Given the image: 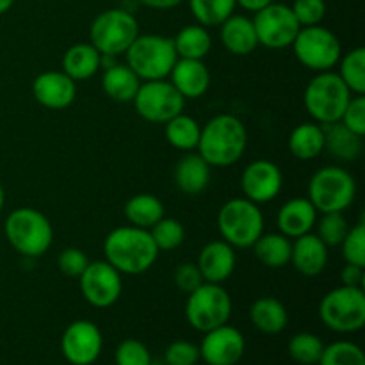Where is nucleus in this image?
Instances as JSON below:
<instances>
[{
  "mask_svg": "<svg viewBox=\"0 0 365 365\" xmlns=\"http://www.w3.org/2000/svg\"><path fill=\"white\" fill-rule=\"evenodd\" d=\"M150 230L132 227H118L109 232L103 241L106 260L121 274H143L153 267L159 257Z\"/></svg>",
  "mask_w": 365,
  "mask_h": 365,
  "instance_id": "1",
  "label": "nucleus"
},
{
  "mask_svg": "<svg viewBox=\"0 0 365 365\" xmlns=\"http://www.w3.org/2000/svg\"><path fill=\"white\" fill-rule=\"evenodd\" d=\"M248 146V130L234 114H217L202 127L196 150L210 168H228L237 163Z\"/></svg>",
  "mask_w": 365,
  "mask_h": 365,
  "instance_id": "2",
  "label": "nucleus"
},
{
  "mask_svg": "<svg viewBox=\"0 0 365 365\" xmlns=\"http://www.w3.org/2000/svg\"><path fill=\"white\" fill-rule=\"evenodd\" d=\"M4 232L14 252L27 259L45 255L53 241V228L50 220L32 207L14 209L7 216Z\"/></svg>",
  "mask_w": 365,
  "mask_h": 365,
  "instance_id": "3",
  "label": "nucleus"
},
{
  "mask_svg": "<svg viewBox=\"0 0 365 365\" xmlns=\"http://www.w3.org/2000/svg\"><path fill=\"white\" fill-rule=\"evenodd\" d=\"M123 56L141 82L168 78L178 59L173 38L160 34H139Z\"/></svg>",
  "mask_w": 365,
  "mask_h": 365,
  "instance_id": "4",
  "label": "nucleus"
},
{
  "mask_svg": "<svg viewBox=\"0 0 365 365\" xmlns=\"http://www.w3.org/2000/svg\"><path fill=\"white\" fill-rule=\"evenodd\" d=\"M353 93L346 88L337 71H321L307 84L303 103L307 113L319 125L341 121Z\"/></svg>",
  "mask_w": 365,
  "mask_h": 365,
  "instance_id": "5",
  "label": "nucleus"
},
{
  "mask_svg": "<svg viewBox=\"0 0 365 365\" xmlns=\"http://www.w3.org/2000/svg\"><path fill=\"white\" fill-rule=\"evenodd\" d=\"M221 239L237 250L252 248L264 234V216L257 203L248 198H232L217 212Z\"/></svg>",
  "mask_w": 365,
  "mask_h": 365,
  "instance_id": "6",
  "label": "nucleus"
},
{
  "mask_svg": "<svg viewBox=\"0 0 365 365\" xmlns=\"http://www.w3.org/2000/svg\"><path fill=\"white\" fill-rule=\"evenodd\" d=\"M317 212H344L356 198V180L348 170L327 166L309 182V196Z\"/></svg>",
  "mask_w": 365,
  "mask_h": 365,
  "instance_id": "7",
  "label": "nucleus"
},
{
  "mask_svg": "<svg viewBox=\"0 0 365 365\" xmlns=\"http://www.w3.org/2000/svg\"><path fill=\"white\" fill-rule=\"evenodd\" d=\"M319 319L337 334H355L365 324V292L362 287L331 289L319 303Z\"/></svg>",
  "mask_w": 365,
  "mask_h": 365,
  "instance_id": "8",
  "label": "nucleus"
},
{
  "mask_svg": "<svg viewBox=\"0 0 365 365\" xmlns=\"http://www.w3.org/2000/svg\"><path fill=\"white\" fill-rule=\"evenodd\" d=\"M139 36V24L127 9H107L93 20L89 43L102 56L120 57Z\"/></svg>",
  "mask_w": 365,
  "mask_h": 365,
  "instance_id": "9",
  "label": "nucleus"
},
{
  "mask_svg": "<svg viewBox=\"0 0 365 365\" xmlns=\"http://www.w3.org/2000/svg\"><path fill=\"white\" fill-rule=\"evenodd\" d=\"M232 316V298L223 284L200 285L187 294L185 302V319L195 330L205 331L227 324Z\"/></svg>",
  "mask_w": 365,
  "mask_h": 365,
  "instance_id": "10",
  "label": "nucleus"
},
{
  "mask_svg": "<svg viewBox=\"0 0 365 365\" xmlns=\"http://www.w3.org/2000/svg\"><path fill=\"white\" fill-rule=\"evenodd\" d=\"M291 46L296 59L316 73L334 70L342 56L339 38L323 25L302 27Z\"/></svg>",
  "mask_w": 365,
  "mask_h": 365,
  "instance_id": "11",
  "label": "nucleus"
},
{
  "mask_svg": "<svg viewBox=\"0 0 365 365\" xmlns=\"http://www.w3.org/2000/svg\"><path fill=\"white\" fill-rule=\"evenodd\" d=\"M132 103L143 120L164 125L177 114L184 113L185 98L168 78H163L141 82Z\"/></svg>",
  "mask_w": 365,
  "mask_h": 365,
  "instance_id": "12",
  "label": "nucleus"
},
{
  "mask_svg": "<svg viewBox=\"0 0 365 365\" xmlns=\"http://www.w3.org/2000/svg\"><path fill=\"white\" fill-rule=\"evenodd\" d=\"M255 25L259 45L271 50L287 48L294 43L302 25L296 20L291 6L271 2L264 9L257 11L252 18Z\"/></svg>",
  "mask_w": 365,
  "mask_h": 365,
  "instance_id": "13",
  "label": "nucleus"
},
{
  "mask_svg": "<svg viewBox=\"0 0 365 365\" xmlns=\"http://www.w3.org/2000/svg\"><path fill=\"white\" fill-rule=\"evenodd\" d=\"M78 285L86 302L95 309H109L123 292L121 273L107 260L89 262L84 273L78 277Z\"/></svg>",
  "mask_w": 365,
  "mask_h": 365,
  "instance_id": "14",
  "label": "nucleus"
},
{
  "mask_svg": "<svg viewBox=\"0 0 365 365\" xmlns=\"http://www.w3.org/2000/svg\"><path fill=\"white\" fill-rule=\"evenodd\" d=\"M102 331L88 319L68 324L61 337V353L71 365H93L102 355Z\"/></svg>",
  "mask_w": 365,
  "mask_h": 365,
  "instance_id": "15",
  "label": "nucleus"
},
{
  "mask_svg": "<svg viewBox=\"0 0 365 365\" xmlns=\"http://www.w3.org/2000/svg\"><path fill=\"white\" fill-rule=\"evenodd\" d=\"M200 348V360L207 365H235L246 351V339L230 324H221L205 331Z\"/></svg>",
  "mask_w": 365,
  "mask_h": 365,
  "instance_id": "16",
  "label": "nucleus"
},
{
  "mask_svg": "<svg viewBox=\"0 0 365 365\" xmlns=\"http://www.w3.org/2000/svg\"><path fill=\"white\" fill-rule=\"evenodd\" d=\"M282 187H284V173L273 160H253L241 175L242 195L257 205L273 202L280 195Z\"/></svg>",
  "mask_w": 365,
  "mask_h": 365,
  "instance_id": "17",
  "label": "nucleus"
},
{
  "mask_svg": "<svg viewBox=\"0 0 365 365\" xmlns=\"http://www.w3.org/2000/svg\"><path fill=\"white\" fill-rule=\"evenodd\" d=\"M32 96L41 107L63 110L75 102L77 82L61 71H43L32 81Z\"/></svg>",
  "mask_w": 365,
  "mask_h": 365,
  "instance_id": "18",
  "label": "nucleus"
},
{
  "mask_svg": "<svg viewBox=\"0 0 365 365\" xmlns=\"http://www.w3.org/2000/svg\"><path fill=\"white\" fill-rule=\"evenodd\" d=\"M196 266H198L205 282H209V284H223L234 274L235 266H237L235 248L225 242L223 239L210 241L200 252Z\"/></svg>",
  "mask_w": 365,
  "mask_h": 365,
  "instance_id": "19",
  "label": "nucleus"
},
{
  "mask_svg": "<svg viewBox=\"0 0 365 365\" xmlns=\"http://www.w3.org/2000/svg\"><path fill=\"white\" fill-rule=\"evenodd\" d=\"M317 210L307 196H298L280 207L277 214V227L282 235L289 239L302 237L314 230L317 221Z\"/></svg>",
  "mask_w": 365,
  "mask_h": 365,
  "instance_id": "20",
  "label": "nucleus"
},
{
  "mask_svg": "<svg viewBox=\"0 0 365 365\" xmlns=\"http://www.w3.org/2000/svg\"><path fill=\"white\" fill-rule=\"evenodd\" d=\"M170 82L185 100L202 98L210 86L209 68L200 59H177Z\"/></svg>",
  "mask_w": 365,
  "mask_h": 365,
  "instance_id": "21",
  "label": "nucleus"
},
{
  "mask_svg": "<svg viewBox=\"0 0 365 365\" xmlns=\"http://www.w3.org/2000/svg\"><path fill=\"white\" fill-rule=\"evenodd\" d=\"M291 264L303 277H317L327 269L328 246L312 232L296 237L292 242Z\"/></svg>",
  "mask_w": 365,
  "mask_h": 365,
  "instance_id": "22",
  "label": "nucleus"
},
{
  "mask_svg": "<svg viewBox=\"0 0 365 365\" xmlns=\"http://www.w3.org/2000/svg\"><path fill=\"white\" fill-rule=\"evenodd\" d=\"M220 38L225 48L234 56H250L255 52L259 46V39H257L255 25H253L252 18L245 16V14H232L228 16L223 24L220 25Z\"/></svg>",
  "mask_w": 365,
  "mask_h": 365,
  "instance_id": "23",
  "label": "nucleus"
},
{
  "mask_svg": "<svg viewBox=\"0 0 365 365\" xmlns=\"http://www.w3.org/2000/svg\"><path fill=\"white\" fill-rule=\"evenodd\" d=\"M175 185L187 196H196L207 189L210 182V166L200 153H187L175 166Z\"/></svg>",
  "mask_w": 365,
  "mask_h": 365,
  "instance_id": "24",
  "label": "nucleus"
},
{
  "mask_svg": "<svg viewBox=\"0 0 365 365\" xmlns=\"http://www.w3.org/2000/svg\"><path fill=\"white\" fill-rule=\"evenodd\" d=\"M250 319L259 331L266 335H278L287 328L289 314L284 303L273 296H264L253 302Z\"/></svg>",
  "mask_w": 365,
  "mask_h": 365,
  "instance_id": "25",
  "label": "nucleus"
},
{
  "mask_svg": "<svg viewBox=\"0 0 365 365\" xmlns=\"http://www.w3.org/2000/svg\"><path fill=\"white\" fill-rule=\"evenodd\" d=\"M100 57L102 53L91 43H77L64 52L61 66L68 77L75 82H82L95 77L100 70Z\"/></svg>",
  "mask_w": 365,
  "mask_h": 365,
  "instance_id": "26",
  "label": "nucleus"
},
{
  "mask_svg": "<svg viewBox=\"0 0 365 365\" xmlns=\"http://www.w3.org/2000/svg\"><path fill=\"white\" fill-rule=\"evenodd\" d=\"M139 86H141V78L127 64L116 63L114 66L103 70L102 89L114 102H132Z\"/></svg>",
  "mask_w": 365,
  "mask_h": 365,
  "instance_id": "27",
  "label": "nucleus"
},
{
  "mask_svg": "<svg viewBox=\"0 0 365 365\" xmlns=\"http://www.w3.org/2000/svg\"><path fill=\"white\" fill-rule=\"evenodd\" d=\"M289 152L299 160H312L323 153L324 150V130L323 125L310 121L302 123L289 134Z\"/></svg>",
  "mask_w": 365,
  "mask_h": 365,
  "instance_id": "28",
  "label": "nucleus"
},
{
  "mask_svg": "<svg viewBox=\"0 0 365 365\" xmlns=\"http://www.w3.org/2000/svg\"><path fill=\"white\" fill-rule=\"evenodd\" d=\"M324 130V150L331 153L339 160H355L362 153L364 141L362 135L355 134L346 128L341 121L330 125H323Z\"/></svg>",
  "mask_w": 365,
  "mask_h": 365,
  "instance_id": "29",
  "label": "nucleus"
},
{
  "mask_svg": "<svg viewBox=\"0 0 365 365\" xmlns=\"http://www.w3.org/2000/svg\"><path fill=\"white\" fill-rule=\"evenodd\" d=\"M257 260L271 269H280L291 264L292 239L285 237L280 232L277 234H262L252 246Z\"/></svg>",
  "mask_w": 365,
  "mask_h": 365,
  "instance_id": "30",
  "label": "nucleus"
},
{
  "mask_svg": "<svg viewBox=\"0 0 365 365\" xmlns=\"http://www.w3.org/2000/svg\"><path fill=\"white\" fill-rule=\"evenodd\" d=\"M123 212L132 227L150 230L157 221L164 217V203L155 195L141 192L127 200Z\"/></svg>",
  "mask_w": 365,
  "mask_h": 365,
  "instance_id": "31",
  "label": "nucleus"
},
{
  "mask_svg": "<svg viewBox=\"0 0 365 365\" xmlns=\"http://www.w3.org/2000/svg\"><path fill=\"white\" fill-rule=\"evenodd\" d=\"M173 45L178 59L203 61L212 48V38L209 34V29L203 25H187L178 31V34L173 38Z\"/></svg>",
  "mask_w": 365,
  "mask_h": 365,
  "instance_id": "32",
  "label": "nucleus"
},
{
  "mask_svg": "<svg viewBox=\"0 0 365 365\" xmlns=\"http://www.w3.org/2000/svg\"><path fill=\"white\" fill-rule=\"evenodd\" d=\"M164 134L173 148L180 152H192L198 146L202 127L195 118L180 113L164 123Z\"/></svg>",
  "mask_w": 365,
  "mask_h": 365,
  "instance_id": "33",
  "label": "nucleus"
},
{
  "mask_svg": "<svg viewBox=\"0 0 365 365\" xmlns=\"http://www.w3.org/2000/svg\"><path fill=\"white\" fill-rule=\"evenodd\" d=\"M337 75L353 95H365V48L356 46L339 59Z\"/></svg>",
  "mask_w": 365,
  "mask_h": 365,
  "instance_id": "34",
  "label": "nucleus"
},
{
  "mask_svg": "<svg viewBox=\"0 0 365 365\" xmlns=\"http://www.w3.org/2000/svg\"><path fill=\"white\" fill-rule=\"evenodd\" d=\"M237 7L235 0H189V9L203 27H220Z\"/></svg>",
  "mask_w": 365,
  "mask_h": 365,
  "instance_id": "35",
  "label": "nucleus"
},
{
  "mask_svg": "<svg viewBox=\"0 0 365 365\" xmlns=\"http://www.w3.org/2000/svg\"><path fill=\"white\" fill-rule=\"evenodd\" d=\"M324 342L310 331H299L291 337L287 346L289 356L299 365H317L323 355Z\"/></svg>",
  "mask_w": 365,
  "mask_h": 365,
  "instance_id": "36",
  "label": "nucleus"
},
{
  "mask_svg": "<svg viewBox=\"0 0 365 365\" xmlns=\"http://www.w3.org/2000/svg\"><path fill=\"white\" fill-rule=\"evenodd\" d=\"M150 235H152L159 252H173L184 242L185 228L175 217L164 216L163 220H159L150 228Z\"/></svg>",
  "mask_w": 365,
  "mask_h": 365,
  "instance_id": "37",
  "label": "nucleus"
},
{
  "mask_svg": "<svg viewBox=\"0 0 365 365\" xmlns=\"http://www.w3.org/2000/svg\"><path fill=\"white\" fill-rule=\"evenodd\" d=\"M317 365H365V355L355 342L337 341L324 346Z\"/></svg>",
  "mask_w": 365,
  "mask_h": 365,
  "instance_id": "38",
  "label": "nucleus"
},
{
  "mask_svg": "<svg viewBox=\"0 0 365 365\" xmlns=\"http://www.w3.org/2000/svg\"><path fill=\"white\" fill-rule=\"evenodd\" d=\"M316 235L327 246H341L344 237L349 232L348 220L344 217V212H324L321 217H317Z\"/></svg>",
  "mask_w": 365,
  "mask_h": 365,
  "instance_id": "39",
  "label": "nucleus"
},
{
  "mask_svg": "<svg viewBox=\"0 0 365 365\" xmlns=\"http://www.w3.org/2000/svg\"><path fill=\"white\" fill-rule=\"evenodd\" d=\"M342 257L346 264L365 267V223L360 221L355 227H349L348 235L341 242Z\"/></svg>",
  "mask_w": 365,
  "mask_h": 365,
  "instance_id": "40",
  "label": "nucleus"
},
{
  "mask_svg": "<svg viewBox=\"0 0 365 365\" xmlns=\"http://www.w3.org/2000/svg\"><path fill=\"white\" fill-rule=\"evenodd\" d=\"M114 362L116 365H150L152 355L148 348L138 339H125L118 344L114 351Z\"/></svg>",
  "mask_w": 365,
  "mask_h": 365,
  "instance_id": "41",
  "label": "nucleus"
},
{
  "mask_svg": "<svg viewBox=\"0 0 365 365\" xmlns=\"http://www.w3.org/2000/svg\"><path fill=\"white\" fill-rule=\"evenodd\" d=\"M291 9L302 27L321 25V21L327 16V2L324 0H294Z\"/></svg>",
  "mask_w": 365,
  "mask_h": 365,
  "instance_id": "42",
  "label": "nucleus"
},
{
  "mask_svg": "<svg viewBox=\"0 0 365 365\" xmlns=\"http://www.w3.org/2000/svg\"><path fill=\"white\" fill-rule=\"evenodd\" d=\"M200 362V348L189 341H175L164 353L166 365H196Z\"/></svg>",
  "mask_w": 365,
  "mask_h": 365,
  "instance_id": "43",
  "label": "nucleus"
},
{
  "mask_svg": "<svg viewBox=\"0 0 365 365\" xmlns=\"http://www.w3.org/2000/svg\"><path fill=\"white\" fill-rule=\"evenodd\" d=\"M88 255L78 248H66L57 257V267H59V271L64 277L70 278L81 277L86 267H88Z\"/></svg>",
  "mask_w": 365,
  "mask_h": 365,
  "instance_id": "44",
  "label": "nucleus"
},
{
  "mask_svg": "<svg viewBox=\"0 0 365 365\" xmlns=\"http://www.w3.org/2000/svg\"><path fill=\"white\" fill-rule=\"evenodd\" d=\"M341 123L346 128L359 135H365V96L353 95L341 118Z\"/></svg>",
  "mask_w": 365,
  "mask_h": 365,
  "instance_id": "45",
  "label": "nucleus"
},
{
  "mask_svg": "<svg viewBox=\"0 0 365 365\" xmlns=\"http://www.w3.org/2000/svg\"><path fill=\"white\" fill-rule=\"evenodd\" d=\"M173 282L182 292H185V294H189V292H192L195 289H198L202 284H205V280H203L198 266L192 262L180 264V266L175 269Z\"/></svg>",
  "mask_w": 365,
  "mask_h": 365,
  "instance_id": "46",
  "label": "nucleus"
},
{
  "mask_svg": "<svg viewBox=\"0 0 365 365\" xmlns=\"http://www.w3.org/2000/svg\"><path fill=\"white\" fill-rule=\"evenodd\" d=\"M365 280L364 267L355 266V264H346L341 271V282L342 285L348 287H362Z\"/></svg>",
  "mask_w": 365,
  "mask_h": 365,
  "instance_id": "47",
  "label": "nucleus"
},
{
  "mask_svg": "<svg viewBox=\"0 0 365 365\" xmlns=\"http://www.w3.org/2000/svg\"><path fill=\"white\" fill-rule=\"evenodd\" d=\"M139 4L143 6L150 7V9H157V11H168L177 7L182 0H138Z\"/></svg>",
  "mask_w": 365,
  "mask_h": 365,
  "instance_id": "48",
  "label": "nucleus"
},
{
  "mask_svg": "<svg viewBox=\"0 0 365 365\" xmlns=\"http://www.w3.org/2000/svg\"><path fill=\"white\" fill-rule=\"evenodd\" d=\"M273 2V0H235V4L237 6H241L242 9L250 11V13H257V11L264 9L266 6H269V4Z\"/></svg>",
  "mask_w": 365,
  "mask_h": 365,
  "instance_id": "49",
  "label": "nucleus"
},
{
  "mask_svg": "<svg viewBox=\"0 0 365 365\" xmlns=\"http://www.w3.org/2000/svg\"><path fill=\"white\" fill-rule=\"evenodd\" d=\"M13 4H14V0H0V16H2V14H6L7 11L13 7Z\"/></svg>",
  "mask_w": 365,
  "mask_h": 365,
  "instance_id": "50",
  "label": "nucleus"
},
{
  "mask_svg": "<svg viewBox=\"0 0 365 365\" xmlns=\"http://www.w3.org/2000/svg\"><path fill=\"white\" fill-rule=\"evenodd\" d=\"M4 203H6V191H4V187L0 185V212H2L4 209Z\"/></svg>",
  "mask_w": 365,
  "mask_h": 365,
  "instance_id": "51",
  "label": "nucleus"
},
{
  "mask_svg": "<svg viewBox=\"0 0 365 365\" xmlns=\"http://www.w3.org/2000/svg\"><path fill=\"white\" fill-rule=\"evenodd\" d=\"M150 365H166V364H160V362H153V360H152V364H150Z\"/></svg>",
  "mask_w": 365,
  "mask_h": 365,
  "instance_id": "52",
  "label": "nucleus"
}]
</instances>
